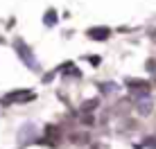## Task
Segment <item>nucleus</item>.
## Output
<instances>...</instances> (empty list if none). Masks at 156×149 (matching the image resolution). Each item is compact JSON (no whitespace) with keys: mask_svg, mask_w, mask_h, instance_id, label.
<instances>
[{"mask_svg":"<svg viewBox=\"0 0 156 149\" xmlns=\"http://www.w3.org/2000/svg\"><path fill=\"white\" fill-rule=\"evenodd\" d=\"M12 47H14L16 57H18V61L23 63L27 70H32V72H41V61L36 59V54H34V50H32V45H27V43L23 41V36H14V39H12Z\"/></svg>","mask_w":156,"mask_h":149,"instance_id":"f257e3e1","label":"nucleus"},{"mask_svg":"<svg viewBox=\"0 0 156 149\" xmlns=\"http://www.w3.org/2000/svg\"><path fill=\"white\" fill-rule=\"evenodd\" d=\"M131 99H133V111H136L138 115L147 118V115L154 113V95H152V90H140V93H133Z\"/></svg>","mask_w":156,"mask_h":149,"instance_id":"f03ea898","label":"nucleus"},{"mask_svg":"<svg viewBox=\"0 0 156 149\" xmlns=\"http://www.w3.org/2000/svg\"><path fill=\"white\" fill-rule=\"evenodd\" d=\"M36 99V93L30 88H16V90H9L7 95H2L0 104L2 106H16V104H30Z\"/></svg>","mask_w":156,"mask_h":149,"instance_id":"7ed1b4c3","label":"nucleus"},{"mask_svg":"<svg viewBox=\"0 0 156 149\" xmlns=\"http://www.w3.org/2000/svg\"><path fill=\"white\" fill-rule=\"evenodd\" d=\"M16 138H18L20 147H25V145H34L36 138H39V129H36L34 122H25V124L18 129V136H16Z\"/></svg>","mask_w":156,"mask_h":149,"instance_id":"20e7f679","label":"nucleus"},{"mask_svg":"<svg viewBox=\"0 0 156 149\" xmlns=\"http://www.w3.org/2000/svg\"><path fill=\"white\" fill-rule=\"evenodd\" d=\"M125 88L129 90V95H133V93H140V90H152L156 84H154V79H138V77H125Z\"/></svg>","mask_w":156,"mask_h":149,"instance_id":"39448f33","label":"nucleus"},{"mask_svg":"<svg viewBox=\"0 0 156 149\" xmlns=\"http://www.w3.org/2000/svg\"><path fill=\"white\" fill-rule=\"evenodd\" d=\"M86 39L88 41H95V43H104V41H109L111 36H113V29L106 27V25H93V27H88L84 32Z\"/></svg>","mask_w":156,"mask_h":149,"instance_id":"423d86ee","label":"nucleus"},{"mask_svg":"<svg viewBox=\"0 0 156 149\" xmlns=\"http://www.w3.org/2000/svg\"><path fill=\"white\" fill-rule=\"evenodd\" d=\"M125 86V84H118V81H98L95 84V88H98V93L102 95V97H113V95L120 93V88Z\"/></svg>","mask_w":156,"mask_h":149,"instance_id":"0eeeda50","label":"nucleus"},{"mask_svg":"<svg viewBox=\"0 0 156 149\" xmlns=\"http://www.w3.org/2000/svg\"><path fill=\"white\" fill-rule=\"evenodd\" d=\"M41 20H43V25H45L48 29H52V27H57V25H59L61 16H59V12H57L55 7H48L45 12H43V18Z\"/></svg>","mask_w":156,"mask_h":149,"instance_id":"6e6552de","label":"nucleus"},{"mask_svg":"<svg viewBox=\"0 0 156 149\" xmlns=\"http://www.w3.org/2000/svg\"><path fill=\"white\" fill-rule=\"evenodd\" d=\"M102 106V95H98V97H88L84 99L82 104H79V113H95Z\"/></svg>","mask_w":156,"mask_h":149,"instance_id":"1a4fd4ad","label":"nucleus"},{"mask_svg":"<svg viewBox=\"0 0 156 149\" xmlns=\"http://www.w3.org/2000/svg\"><path fill=\"white\" fill-rule=\"evenodd\" d=\"M68 140H70L73 145H79V147H86V145L93 142L88 131H70V133H68Z\"/></svg>","mask_w":156,"mask_h":149,"instance_id":"9d476101","label":"nucleus"},{"mask_svg":"<svg viewBox=\"0 0 156 149\" xmlns=\"http://www.w3.org/2000/svg\"><path fill=\"white\" fill-rule=\"evenodd\" d=\"M145 72H147L149 77H154V74H156V57H149V59L145 61Z\"/></svg>","mask_w":156,"mask_h":149,"instance_id":"9b49d317","label":"nucleus"},{"mask_svg":"<svg viewBox=\"0 0 156 149\" xmlns=\"http://www.w3.org/2000/svg\"><path fill=\"white\" fill-rule=\"evenodd\" d=\"M57 74H59L57 68H55V70H50V72H43V74H41V81H43V84H52V81L57 79Z\"/></svg>","mask_w":156,"mask_h":149,"instance_id":"f8f14e48","label":"nucleus"},{"mask_svg":"<svg viewBox=\"0 0 156 149\" xmlns=\"http://www.w3.org/2000/svg\"><path fill=\"white\" fill-rule=\"evenodd\" d=\"M84 59L88 61L93 68H100V66H102V57H100V54H88V57H84Z\"/></svg>","mask_w":156,"mask_h":149,"instance_id":"ddd939ff","label":"nucleus"},{"mask_svg":"<svg viewBox=\"0 0 156 149\" xmlns=\"http://www.w3.org/2000/svg\"><path fill=\"white\" fill-rule=\"evenodd\" d=\"M143 145H145V149H156V136H145Z\"/></svg>","mask_w":156,"mask_h":149,"instance_id":"4468645a","label":"nucleus"},{"mask_svg":"<svg viewBox=\"0 0 156 149\" xmlns=\"http://www.w3.org/2000/svg\"><path fill=\"white\" fill-rule=\"evenodd\" d=\"M90 149H109L104 142H90Z\"/></svg>","mask_w":156,"mask_h":149,"instance_id":"2eb2a0df","label":"nucleus"},{"mask_svg":"<svg viewBox=\"0 0 156 149\" xmlns=\"http://www.w3.org/2000/svg\"><path fill=\"white\" fill-rule=\"evenodd\" d=\"M147 34H149V39H154V41H156V27H149V29H147Z\"/></svg>","mask_w":156,"mask_h":149,"instance_id":"dca6fc26","label":"nucleus"},{"mask_svg":"<svg viewBox=\"0 0 156 149\" xmlns=\"http://www.w3.org/2000/svg\"><path fill=\"white\" fill-rule=\"evenodd\" d=\"M14 25H16V18H9V20H7V29L14 27Z\"/></svg>","mask_w":156,"mask_h":149,"instance_id":"f3484780","label":"nucleus"},{"mask_svg":"<svg viewBox=\"0 0 156 149\" xmlns=\"http://www.w3.org/2000/svg\"><path fill=\"white\" fill-rule=\"evenodd\" d=\"M133 149H145V145H143V142H138V145L133 142Z\"/></svg>","mask_w":156,"mask_h":149,"instance_id":"a211bd4d","label":"nucleus"}]
</instances>
